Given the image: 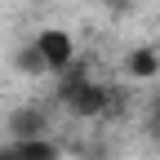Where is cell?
<instances>
[{
    "label": "cell",
    "mask_w": 160,
    "mask_h": 160,
    "mask_svg": "<svg viewBox=\"0 0 160 160\" xmlns=\"http://www.w3.org/2000/svg\"><path fill=\"white\" fill-rule=\"evenodd\" d=\"M147 125H151V129H156V133H160V93H156V98H151V116H147Z\"/></svg>",
    "instance_id": "obj_7"
},
{
    "label": "cell",
    "mask_w": 160,
    "mask_h": 160,
    "mask_svg": "<svg viewBox=\"0 0 160 160\" xmlns=\"http://www.w3.org/2000/svg\"><path fill=\"white\" fill-rule=\"evenodd\" d=\"M31 40H36V49H40V58H45L49 71H67V67L76 62V40H71V31L45 27V31H36Z\"/></svg>",
    "instance_id": "obj_2"
},
{
    "label": "cell",
    "mask_w": 160,
    "mask_h": 160,
    "mask_svg": "<svg viewBox=\"0 0 160 160\" xmlns=\"http://www.w3.org/2000/svg\"><path fill=\"white\" fill-rule=\"evenodd\" d=\"M156 71H160V53H156L151 45H142V49L129 53V76H133V80H151Z\"/></svg>",
    "instance_id": "obj_5"
},
{
    "label": "cell",
    "mask_w": 160,
    "mask_h": 160,
    "mask_svg": "<svg viewBox=\"0 0 160 160\" xmlns=\"http://www.w3.org/2000/svg\"><path fill=\"white\" fill-rule=\"evenodd\" d=\"M13 62H18V71H27V76H45V71H49L45 58H40V49H36V40H27V45L13 53Z\"/></svg>",
    "instance_id": "obj_6"
},
{
    "label": "cell",
    "mask_w": 160,
    "mask_h": 160,
    "mask_svg": "<svg viewBox=\"0 0 160 160\" xmlns=\"http://www.w3.org/2000/svg\"><path fill=\"white\" fill-rule=\"evenodd\" d=\"M0 160H58V147L45 133H36V138H9V147H0Z\"/></svg>",
    "instance_id": "obj_3"
},
{
    "label": "cell",
    "mask_w": 160,
    "mask_h": 160,
    "mask_svg": "<svg viewBox=\"0 0 160 160\" xmlns=\"http://www.w3.org/2000/svg\"><path fill=\"white\" fill-rule=\"evenodd\" d=\"M58 98H62L76 116H102L107 111V89L93 85L85 71H71V67H67V80L58 85Z\"/></svg>",
    "instance_id": "obj_1"
},
{
    "label": "cell",
    "mask_w": 160,
    "mask_h": 160,
    "mask_svg": "<svg viewBox=\"0 0 160 160\" xmlns=\"http://www.w3.org/2000/svg\"><path fill=\"white\" fill-rule=\"evenodd\" d=\"M36 133H45V111L40 107H22L9 120V138H36Z\"/></svg>",
    "instance_id": "obj_4"
}]
</instances>
